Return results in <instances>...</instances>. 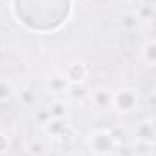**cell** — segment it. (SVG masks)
<instances>
[{
  "label": "cell",
  "instance_id": "7c38bea8",
  "mask_svg": "<svg viewBox=\"0 0 156 156\" xmlns=\"http://www.w3.org/2000/svg\"><path fill=\"white\" fill-rule=\"evenodd\" d=\"M15 96V87L7 78H0V104H7Z\"/></svg>",
  "mask_w": 156,
  "mask_h": 156
},
{
  "label": "cell",
  "instance_id": "9c48e42d",
  "mask_svg": "<svg viewBox=\"0 0 156 156\" xmlns=\"http://www.w3.org/2000/svg\"><path fill=\"white\" fill-rule=\"evenodd\" d=\"M140 58L147 66H156V38H149L142 44Z\"/></svg>",
  "mask_w": 156,
  "mask_h": 156
},
{
  "label": "cell",
  "instance_id": "3957f363",
  "mask_svg": "<svg viewBox=\"0 0 156 156\" xmlns=\"http://www.w3.org/2000/svg\"><path fill=\"white\" fill-rule=\"evenodd\" d=\"M44 133L56 140V142H73L75 140V129L71 127L67 118H49L44 125H42Z\"/></svg>",
  "mask_w": 156,
  "mask_h": 156
},
{
  "label": "cell",
  "instance_id": "2e32d148",
  "mask_svg": "<svg viewBox=\"0 0 156 156\" xmlns=\"http://www.w3.org/2000/svg\"><path fill=\"white\" fill-rule=\"evenodd\" d=\"M136 13H138V16L142 18V22H144V20H151V16H153V13H154V7L142 5V7L136 9Z\"/></svg>",
  "mask_w": 156,
  "mask_h": 156
},
{
  "label": "cell",
  "instance_id": "52a82bcc",
  "mask_svg": "<svg viewBox=\"0 0 156 156\" xmlns=\"http://www.w3.org/2000/svg\"><path fill=\"white\" fill-rule=\"evenodd\" d=\"M142 26V18L138 16V13L134 9H127L123 13H120V29L125 33H134L138 31Z\"/></svg>",
  "mask_w": 156,
  "mask_h": 156
},
{
  "label": "cell",
  "instance_id": "ba28073f",
  "mask_svg": "<svg viewBox=\"0 0 156 156\" xmlns=\"http://www.w3.org/2000/svg\"><path fill=\"white\" fill-rule=\"evenodd\" d=\"M69 87H71V83H69L67 78L64 76V73H62V75H53V76L47 80V89H49V93L55 94V96L67 94Z\"/></svg>",
  "mask_w": 156,
  "mask_h": 156
},
{
  "label": "cell",
  "instance_id": "8992f818",
  "mask_svg": "<svg viewBox=\"0 0 156 156\" xmlns=\"http://www.w3.org/2000/svg\"><path fill=\"white\" fill-rule=\"evenodd\" d=\"M64 76L69 80V83H83L89 76V66L85 62H71L66 66Z\"/></svg>",
  "mask_w": 156,
  "mask_h": 156
},
{
  "label": "cell",
  "instance_id": "6da1fadb",
  "mask_svg": "<svg viewBox=\"0 0 156 156\" xmlns=\"http://www.w3.org/2000/svg\"><path fill=\"white\" fill-rule=\"evenodd\" d=\"M118 142L111 129H94L87 136V147L96 156H111L116 149Z\"/></svg>",
  "mask_w": 156,
  "mask_h": 156
},
{
  "label": "cell",
  "instance_id": "30bf717a",
  "mask_svg": "<svg viewBox=\"0 0 156 156\" xmlns=\"http://www.w3.org/2000/svg\"><path fill=\"white\" fill-rule=\"evenodd\" d=\"M89 94H91V89L87 85V82L83 83H71L69 91H67V96L75 102H83V100H89Z\"/></svg>",
  "mask_w": 156,
  "mask_h": 156
},
{
  "label": "cell",
  "instance_id": "7402d4cb",
  "mask_svg": "<svg viewBox=\"0 0 156 156\" xmlns=\"http://www.w3.org/2000/svg\"><path fill=\"white\" fill-rule=\"evenodd\" d=\"M125 2H127V4H138L140 0H125Z\"/></svg>",
  "mask_w": 156,
  "mask_h": 156
},
{
  "label": "cell",
  "instance_id": "8fae6325",
  "mask_svg": "<svg viewBox=\"0 0 156 156\" xmlns=\"http://www.w3.org/2000/svg\"><path fill=\"white\" fill-rule=\"evenodd\" d=\"M49 116L51 118H67L69 116V105L64 100H55L47 105Z\"/></svg>",
  "mask_w": 156,
  "mask_h": 156
},
{
  "label": "cell",
  "instance_id": "e0dca14e",
  "mask_svg": "<svg viewBox=\"0 0 156 156\" xmlns=\"http://www.w3.org/2000/svg\"><path fill=\"white\" fill-rule=\"evenodd\" d=\"M35 118H37V122H38L40 125H44L47 120H49V111H47V107H44V109H40V111H37L35 113Z\"/></svg>",
  "mask_w": 156,
  "mask_h": 156
},
{
  "label": "cell",
  "instance_id": "9a60e30c",
  "mask_svg": "<svg viewBox=\"0 0 156 156\" xmlns=\"http://www.w3.org/2000/svg\"><path fill=\"white\" fill-rule=\"evenodd\" d=\"M11 151V138L5 133H0V154H7Z\"/></svg>",
  "mask_w": 156,
  "mask_h": 156
},
{
  "label": "cell",
  "instance_id": "44dd1931",
  "mask_svg": "<svg viewBox=\"0 0 156 156\" xmlns=\"http://www.w3.org/2000/svg\"><path fill=\"white\" fill-rule=\"evenodd\" d=\"M18 156H33V154H31V153H29V151H27V149H26V151H24V153H22V154H18Z\"/></svg>",
  "mask_w": 156,
  "mask_h": 156
},
{
  "label": "cell",
  "instance_id": "ac0fdd59",
  "mask_svg": "<svg viewBox=\"0 0 156 156\" xmlns=\"http://www.w3.org/2000/svg\"><path fill=\"white\" fill-rule=\"evenodd\" d=\"M149 104H151L153 107H156V89L151 93V94H149Z\"/></svg>",
  "mask_w": 156,
  "mask_h": 156
},
{
  "label": "cell",
  "instance_id": "603a6c76",
  "mask_svg": "<svg viewBox=\"0 0 156 156\" xmlns=\"http://www.w3.org/2000/svg\"><path fill=\"white\" fill-rule=\"evenodd\" d=\"M69 156H80V154H69Z\"/></svg>",
  "mask_w": 156,
  "mask_h": 156
},
{
  "label": "cell",
  "instance_id": "277c9868",
  "mask_svg": "<svg viewBox=\"0 0 156 156\" xmlns=\"http://www.w3.org/2000/svg\"><path fill=\"white\" fill-rule=\"evenodd\" d=\"M113 98H115V91H111L105 85H96L91 89L89 94V102L96 107V109H113Z\"/></svg>",
  "mask_w": 156,
  "mask_h": 156
},
{
  "label": "cell",
  "instance_id": "5bb4252c",
  "mask_svg": "<svg viewBox=\"0 0 156 156\" xmlns=\"http://www.w3.org/2000/svg\"><path fill=\"white\" fill-rule=\"evenodd\" d=\"M20 104L26 105V107L33 105V104H35V93H33L31 89H24V91H20Z\"/></svg>",
  "mask_w": 156,
  "mask_h": 156
},
{
  "label": "cell",
  "instance_id": "5b68a950",
  "mask_svg": "<svg viewBox=\"0 0 156 156\" xmlns=\"http://www.w3.org/2000/svg\"><path fill=\"white\" fill-rule=\"evenodd\" d=\"M133 134H134V138H136L138 144H147V145H154L156 144V131H154V127H153V123H151L149 118L140 120L134 125Z\"/></svg>",
  "mask_w": 156,
  "mask_h": 156
},
{
  "label": "cell",
  "instance_id": "ffe728a7",
  "mask_svg": "<svg viewBox=\"0 0 156 156\" xmlns=\"http://www.w3.org/2000/svg\"><path fill=\"white\" fill-rule=\"evenodd\" d=\"M149 120H151V123H153V127H154V131H156V116H151Z\"/></svg>",
  "mask_w": 156,
  "mask_h": 156
},
{
  "label": "cell",
  "instance_id": "d6986e66",
  "mask_svg": "<svg viewBox=\"0 0 156 156\" xmlns=\"http://www.w3.org/2000/svg\"><path fill=\"white\" fill-rule=\"evenodd\" d=\"M151 27L156 31V9H154V13H153V16H151Z\"/></svg>",
  "mask_w": 156,
  "mask_h": 156
},
{
  "label": "cell",
  "instance_id": "7a4b0ae2",
  "mask_svg": "<svg viewBox=\"0 0 156 156\" xmlns=\"http://www.w3.org/2000/svg\"><path fill=\"white\" fill-rule=\"evenodd\" d=\"M140 105V94L134 87H120L115 91L113 98V109H116L118 115H131Z\"/></svg>",
  "mask_w": 156,
  "mask_h": 156
},
{
  "label": "cell",
  "instance_id": "4fadbf2b",
  "mask_svg": "<svg viewBox=\"0 0 156 156\" xmlns=\"http://www.w3.org/2000/svg\"><path fill=\"white\" fill-rule=\"evenodd\" d=\"M27 151H29L33 156H44L47 149H45V145H44L42 142H38V140H31L29 145H27Z\"/></svg>",
  "mask_w": 156,
  "mask_h": 156
}]
</instances>
